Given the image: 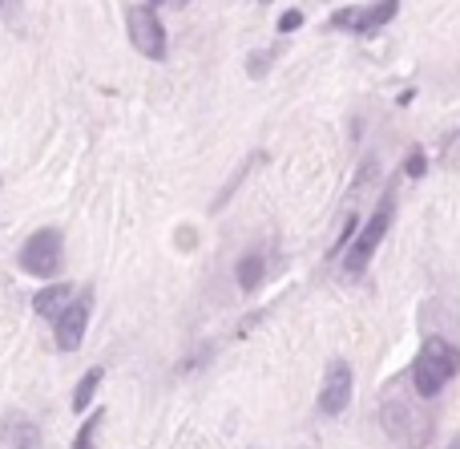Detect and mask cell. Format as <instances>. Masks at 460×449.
Segmentation results:
<instances>
[{"label":"cell","mask_w":460,"mask_h":449,"mask_svg":"<svg viewBox=\"0 0 460 449\" xmlns=\"http://www.w3.org/2000/svg\"><path fill=\"white\" fill-rule=\"evenodd\" d=\"M61 247H65V239H61V231H53V227L29 235L21 247V272L37 275V280H57V272H61V264H65Z\"/></svg>","instance_id":"3"},{"label":"cell","mask_w":460,"mask_h":449,"mask_svg":"<svg viewBox=\"0 0 460 449\" xmlns=\"http://www.w3.org/2000/svg\"><path fill=\"white\" fill-rule=\"evenodd\" d=\"M234 275H238V288H243V292H254V288L262 283V275H267V259H262L259 251H251V256L238 259Z\"/></svg>","instance_id":"9"},{"label":"cell","mask_w":460,"mask_h":449,"mask_svg":"<svg viewBox=\"0 0 460 449\" xmlns=\"http://www.w3.org/2000/svg\"><path fill=\"white\" fill-rule=\"evenodd\" d=\"M319 413L323 418H340L351 405V364L348 361H332L323 373V385H319Z\"/></svg>","instance_id":"6"},{"label":"cell","mask_w":460,"mask_h":449,"mask_svg":"<svg viewBox=\"0 0 460 449\" xmlns=\"http://www.w3.org/2000/svg\"><path fill=\"white\" fill-rule=\"evenodd\" d=\"M89 312H93V292H81V296L57 316L53 328H57V348H61V353H77L81 348V337H85V328H89Z\"/></svg>","instance_id":"7"},{"label":"cell","mask_w":460,"mask_h":449,"mask_svg":"<svg viewBox=\"0 0 460 449\" xmlns=\"http://www.w3.org/2000/svg\"><path fill=\"white\" fill-rule=\"evenodd\" d=\"M97 426H102V413H89V421L81 426V434H77V449H93V434H97Z\"/></svg>","instance_id":"11"},{"label":"cell","mask_w":460,"mask_h":449,"mask_svg":"<svg viewBox=\"0 0 460 449\" xmlns=\"http://www.w3.org/2000/svg\"><path fill=\"white\" fill-rule=\"evenodd\" d=\"M400 13V0H376V4H351V8H340L332 13V29H343V32H376Z\"/></svg>","instance_id":"5"},{"label":"cell","mask_w":460,"mask_h":449,"mask_svg":"<svg viewBox=\"0 0 460 449\" xmlns=\"http://www.w3.org/2000/svg\"><path fill=\"white\" fill-rule=\"evenodd\" d=\"M448 449H460V434L453 437V442H448Z\"/></svg>","instance_id":"14"},{"label":"cell","mask_w":460,"mask_h":449,"mask_svg":"<svg viewBox=\"0 0 460 449\" xmlns=\"http://www.w3.org/2000/svg\"><path fill=\"white\" fill-rule=\"evenodd\" d=\"M126 21H129V40H134L137 53L150 57V61H162L170 40H166V24L158 21V13L150 4H137V8H129Z\"/></svg>","instance_id":"4"},{"label":"cell","mask_w":460,"mask_h":449,"mask_svg":"<svg viewBox=\"0 0 460 449\" xmlns=\"http://www.w3.org/2000/svg\"><path fill=\"white\" fill-rule=\"evenodd\" d=\"M102 377H105V369H89L85 377H81L77 393H73V409H77V413H85V409H89V401H93V393H97V389H102Z\"/></svg>","instance_id":"10"},{"label":"cell","mask_w":460,"mask_h":449,"mask_svg":"<svg viewBox=\"0 0 460 449\" xmlns=\"http://www.w3.org/2000/svg\"><path fill=\"white\" fill-rule=\"evenodd\" d=\"M73 300H77V296H73L69 283H49V288H40L37 296H32V308H37V316H45V320L57 324V316H61Z\"/></svg>","instance_id":"8"},{"label":"cell","mask_w":460,"mask_h":449,"mask_svg":"<svg viewBox=\"0 0 460 449\" xmlns=\"http://www.w3.org/2000/svg\"><path fill=\"white\" fill-rule=\"evenodd\" d=\"M424 170H429V162H424V154H420V150H412V158L404 162V175H408V178H420Z\"/></svg>","instance_id":"13"},{"label":"cell","mask_w":460,"mask_h":449,"mask_svg":"<svg viewBox=\"0 0 460 449\" xmlns=\"http://www.w3.org/2000/svg\"><path fill=\"white\" fill-rule=\"evenodd\" d=\"M456 373H460V348L445 337H429L412 361V389L424 401H432V397L445 393V385Z\"/></svg>","instance_id":"1"},{"label":"cell","mask_w":460,"mask_h":449,"mask_svg":"<svg viewBox=\"0 0 460 449\" xmlns=\"http://www.w3.org/2000/svg\"><path fill=\"white\" fill-rule=\"evenodd\" d=\"M299 24H303V13H299V8H287V13L279 16V32H295Z\"/></svg>","instance_id":"12"},{"label":"cell","mask_w":460,"mask_h":449,"mask_svg":"<svg viewBox=\"0 0 460 449\" xmlns=\"http://www.w3.org/2000/svg\"><path fill=\"white\" fill-rule=\"evenodd\" d=\"M392 215H396V194H384L380 207H376V215L367 219L364 231L356 235V243H351L348 256H343V272H348V275H364L367 272L376 247L384 243V235H388V227H392Z\"/></svg>","instance_id":"2"}]
</instances>
